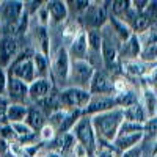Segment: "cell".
Wrapping results in <instances>:
<instances>
[{"mask_svg": "<svg viewBox=\"0 0 157 157\" xmlns=\"http://www.w3.org/2000/svg\"><path fill=\"white\" fill-rule=\"evenodd\" d=\"M6 83H8V72H6V69L0 68V96H5Z\"/></svg>", "mask_w": 157, "mask_h": 157, "instance_id": "cell-37", "label": "cell"}, {"mask_svg": "<svg viewBox=\"0 0 157 157\" xmlns=\"http://www.w3.org/2000/svg\"><path fill=\"white\" fill-rule=\"evenodd\" d=\"M6 152H8V141L3 140V138H0V155L6 154Z\"/></svg>", "mask_w": 157, "mask_h": 157, "instance_id": "cell-39", "label": "cell"}, {"mask_svg": "<svg viewBox=\"0 0 157 157\" xmlns=\"http://www.w3.org/2000/svg\"><path fill=\"white\" fill-rule=\"evenodd\" d=\"M118 55H120V63L121 61H130V60H138L140 58V41L138 36L132 35L127 41L121 43L118 49Z\"/></svg>", "mask_w": 157, "mask_h": 157, "instance_id": "cell-15", "label": "cell"}, {"mask_svg": "<svg viewBox=\"0 0 157 157\" xmlns=\"http://www.w3.org/2000/svg\"><path fill=\"white\" fill-rule=\"evenodd\" d=\"M143 138H145V134L143 132H135V134H126V135H118L113 141V146L116 148L118 152H124L129 151L132 148H137L141 145Z\"/></svg>", "mask_w": 157, "mask_h": 157, "instance_id": "cell-18", "label": "cell"}, {"mask_svg": "<svg viewBox=\"0 0 157 157\" xmlns=\"http://www.w3.org/2000/svg\"><path fill=\"white\" fill-rule=\"evenodd\" d=\"M52 143L55 145L52 151H55V152H58V154H61V155H64V157H68L69 152H71V149H72V146L75 145V138L72 137L71 132L57 134L55 140L52 141Z\"/></svg>", "mask_w": 157, "mask_h": 157, "instance_id": "cell-24", "label": "cell"}, {"mask_svg": "<svg viewBox=\"0 0 157 157\" xmlns=\"http://www.w3.org/2000/svg\"><path fill=\"white\" fill-rule=\"evenodd\" d=\"M10 105V101L6 96H0V121L3 124H8L6 123V109Z\"/></svg>", "mask_w": 157, "mask_h": 157, "instance_id": "cell-34", "label": "cell"}, {"mask_svg": "<svg viewBox=\"0 0 157 157\" xmlns=\"http://www.w3.org/2000/svg\"><path fill=\"white\" fill-rule=\"evenodd\" d=\"M69 69H71V58H69V54L66 47H58V50L55 52L54 58H52V63H50V72H52V77L54 80L57 82H68L69 78Z\"/></svg>", "mask_w": 157, "mask_h": 157, "instance_id": "cell-8", "label": "cell"}, {"mask_svg": "<svg viewBox=\"0 0 157 157\" xmlns=\"http://www.w3.org/2000/svg\"><path fill=\"white\" fill-rule=\"evenodd\" d=\"M19 55V41L16 36L3 35L0 38V68H10V64Z\"/></svg>", "mask_w": 157, "mask_h": 157, "instance_id": "cell-9", "label": "cell"}, {"mask_svg": "<svg viewBox=\"0 0 157 157\" xmlns=\"http://www.w3.org/2000/svg\"><path fill=\"white\" fill-rule=\"evenodd\" d=\"M123 115H124V121H130V123H137V124H145L146 120H148V113L146 110L143 109V105L138 102L132 104V105H129L126 109H123Z\"/></svg>", "mask_w": 157, "mask_h": 157, "instance_id": "cell-21", "label": "cell"}, {"mask_svg": "<svg viewBox=\"0 0 157 157\" xmlns=\"http://www.w3.org/2000/svg\"><path fill=\"white\" fill-rule=\"evenodd\" d=\"M29 105L27 104H11L6 109V123L8 124H17V123H24L25 118L29 113Z\"/></svg>", "mask_w": 157, "mask_h": 157, "instance_id": "cell-23", "label": "cell"}, {"mask_svg": "<svg viewBox=\"0 0 157 157\" xmlns=\"http://www.w3.org/2000/svg\"><path fill=\"white\" fill-rule=\"evenodd\" d=\"M46 157H64V155H61V154H58V152H55V151H50V152L46 154Z\"/></svg>", "mask_w": 157, "mask_h": 157, "instance_id": "cell-41", "label": "cell"}, {"mask_svg": "<svg viewBox=\"0 0 157 157\" xmlns=\"http://www.w3.org/2000/svg\"><path fill=\"white\" fill-rule=\"evenodd\" d=\"M110 5H112L110 6L112 8V14L110 16L123 21V17L126 16L127 10L130 8V0H115V2H112Z\"/></svg>", "mask_w": 157, "mask_h": 157, "instance_id": "cell-29", "label": "cell"}, {"mask_svg": "<svg viewBox=\"0 0 157 157\" xmlns=\"http://www.w3.org/2000/svg\"><path fill=\"white\" fill-rule=\"evenodd\" d=\"M107 27L110 29V32L115 35V38L118 39L120 43H124L127 41V39L134 35L132 29L129 27V25L120 19H116L113 16H109V24H107Z\"/></svg>", "mask_w": 157, "mask_h": 157, "instance_id": "cell-19", "label": "cell"}, {"mask_svg": "<svg viewBox=\"0 0 157 157\" xmlns=\"http://www.w3.org/2000/svg\"><path fill=\"white\" fill-rule=\"evenodd\" d=\"M143 132L145 135H157V118L151 116L146 120V123L143 124Z\"/></svg>", "mask_w": 157, "mask_h": 157, "instance_id": "cell-33", "label": "cell"}, {"mask_svg": "<svg viewBox=\"0 0 157 157\" xmlns=\"http://www.w3.org/2000/svg\"><path fill=\"white\" fill-rule=\"evenodd\" d=\"M137 36L140 41V60L152 66L157 63V27H151L148 32Z\"/></svg>", "mask_w": 157, "mask_h": 157, "instance_id": "cell-7", "label": "cell"}, {"mask_svg": "<svg viewBox=\"0 0 157 157\" xmlns=\"http://www.w3.org/2000/svg\"><path fill=\"white\" fill-rule=\"evenodd\" d=\"M5 96L11 104H25V101L29 99V85L16 77L8 75Z\"/></svg>", "mask_w": 157, "mask_h": 157, "instance_id": "cell-11", "label": "cell"}, {"mask_svg": "<svg viewBox=\"0 0 157 157\" xmlns=\"http://www.w3.org/2000/svg\"><path fill=\"white\" fill-rule=\"evenodd\" d=\"M96 69L91 66L86 60H71V69H69V86L88 90L90 83L93 80Z\"/></svg>", "mask_w": 157, "mask_h": 157, "instance_id": "cell-4", "label": "cell"}, {"mask_svg": "<svg viewBox=\"0 0 157 157\" xmlns=\"http://www.w3.org/2000/svg\"><path fill=\"white\" fill-rule=\"evenodd\" d=\"M33 64L36 71V78H50V61L49 57L35 52L33 54Z\"/></svg>", "mask_w": 157, "mask_h": 157, "instance_id": "cell-25", "label": "cell"}, {"mask_svg": "<svg viewBox=\"0 0 157 157\" xmlns=\"http://www.w3.org/2000/svg\"><path fill=\"white\" fill-rule=\"evenodd\" d=\"M8 75L16 77L19 80L30 85L33 80H36V71L33 64V55L30 54H21L16 57V60L10 64L8 68Z\"/></svg>", "mask_w": 157, "mask_h": 157, "instance_id": "cell-5", "label": "cell"}, {"mask_svg": "<svg viewBox=\"0 0 157 157\" xmlns=\"http://www.w3.org/2000/svg\"><path fill=\"white\" fill-rule=\"evenodd\" d=\"M46 8L49 17L55 24L64 22L69 16V6L68 2H64V0H49V2H46Z\"/></svg>", "mask_w": 157, "mask_h": 157, "instance_id": "cell-17", "label": "cell"}, {"mask_svg": "<svg viewBox=\"0 0 157 157\" xmlns=\"http://www.w3.org/2000/svg\"><path fill=\"white\" fill-rule=\"evenodd\" d=\"M154 116H155V118H157V110H155V113H154Z\"/></svg>", "mask_w": 157, "mask_h": 157, "instance_id": "cell-43", "label": "cell"}, {"mask_svg": "<svg viewBox=\"0 0 157 157\" xmlns=\"http://www.w3.org/2000/svg\"><path fill=\"white\" fill-rule=\"evenodd\" d=\"M151 157H157V135L154 140V145H152V151H151Z\"/></svg>", "mask_w": 157, "mask_h": 157, "instance_id": "cell-40", "label": "cell"}, {"mask_svg": "<svg viewBox=\"0 0 157 157\" xmlns=\"http://www.w3.org/2000/svg\"><path fill=\"white\" fill-rule=\"evenodd\" d=\"M140 104L143 105V109L146 110L149 118L154 116V113L157 110V91L149 88V86L141 85V90H140Z\"/></svg>", "mask_w": 157, "mask_h": 157, "instance_id": "cell-20", "label": "cell"}, {"mask_svg": "<svg viewBox=\"0 0 157 157\" xmlns=\"http://www.w3.org/2000/svg\"><path fill=\"white\" fill-rule=\"evenodd\" d=\"M91 101V94L88 90L75 88V86H66L58 93V102L60 107L64 110H80L83 112Z\"/></svg>", "mask_w": 157, "mask_h": 157, "instance_id": "cell-2", "label": "cell"}, {"mask_svg": "<svg viewBox=\"0 0 157 157\" xmlns=\"http://www.w3.org/2000/svg\"><path fill=\"white\" fill-rule=\"evenodd\" d=\"M35 43H36V47L39 54H43L46 57H49V44H50V38H49V33H47V29L46 27H41L38 25L36 30H35Z\"/></svg>", "mask_w": 157, "mask_h": 157, "instance_id": "cell-26", "label": "cell"}, {"mask_svg": "<svg viewBox=\"0 0 157 157\" xmlns=\"http://www.w3.org/2000/svg\"><path fill=\"white\" fill-rule=\"evenodd\" d=\"M8 152H11L14 157H25V145L21 141H10L8 143Z\"/></svg>", "mask_w": 157, "mask_h": 157, "instance_id": "cell-31", "label": "cell"}, {"mask_svg": "<svg viewBox=\"0 0 157 157\" xmlns=\"http://www.w3.org/2000/svg\"><path fill=\"white\" fill-rule=\"evenodd\" d=\"M35 157H46V154H44V155H41V154H36Z\"/></svg>", "mask_w": 157, "mask_h": 157, "instance_id": "cell-42", "label": "cell"}, {"mask_svg": "<svg viewBox=\"0 0 157 157\" xmlns=\"http://www.w3.org/2000/svg\"><path fill=\"white\" fill-rule=\"evenodd\" d=\"M109 13L107 8L101 2H91L86 11L82 14V24L85 30H102L109 24Z\"/></svg>", "mask_w": 157, "mask_h": 157, "instance_id": "cell-6", "label": "cell"}, {"mask_svg": "<svg viewBox=\"0 0 157 157\" xmlns=\"http://www.w3.org/2000/svg\"><path fill=\"white\" fill-rule=\"evenodd\" d=\"M155 66H157V63H155Z\"/></svg>", "mask_w": 157, "mask_h": 157, "instance_id": "cell-44", "label": "cell"}, {"mask_svg": "<svg viewBox=\"0 0 157 157\" xmlns=\"http://www.w3.org/2000/svg\"><path fill=\"white\" fill-rule=\"evenodd\" d=\"M141 80H143V85L145 86H149V88L157 91V66L155 64H152L149 68V71L146 72V75L143 77Z\"/></svg>", "mask_w": 157, "mask_h": 157, "instance_id": "cell-30", "label": "cell"}, {"mask_svg": "<svg viewBox=\"0 0 157 157\" xmlns=\"http://www.w3.org/2000/svg\"><path fill=\"white\" fill-rule=\"evenodd\" d=\"M113 109H120L115 96H91V101L88 104V107L83 110V115L94 116L98 113H104Z\"/></svg>", "mask_w": 157, "mask_h": 157, "instance_id": "cell-12", "label": "cell"}, {"mask_svg": "<svg viewBox=\"0 0 157 157\" xmlns=\"http://www.w3.org/2000/svg\"><path fill=\"white\" fill-rule=\"evenodd\" d=\"M93 157H120V152L116 151L113 143L98 141V146L93 152Z\"/></svg>", "mask_w": 157, "mask_h": 157, "instance_id": "cell-28", "label": "cell"}, {"mask_svg": "<svg viewBox=\"0 0 157 157\" xmlns=\"http://www.w3.org/2000/svg\"><path fill=\"white\" fill-rule=\"evenodd\" d=\"M54 93L52 78H36L29 85V99L32 102H39Z\"/></svg>", "mask_w": 157, "mask_h": 157, "instance_id": "cell-13", "label": "cell"}, {"mask_svg": "<svg viewBox=\"0 0 157 157\" xmlns=\"http://www.w3.org/2000/svg\"><path fill=\"white\" fill-rule=\"evenodd\" d=\"M90 0H75V2H71V5H74V11L75 13H80V14H83V13L86 11V8L90 6Z\"/></svg>", "mask_w": 157, "mask_h": 157, "instance_id": "cell-35", "label": "cell"}, {"mask_svg": "<svg viewBox=\"0 0 157 157\" xmlns=\"http://www.w3.org/2000/svg\"><path fill=\"white\" fill-rule=\"evenodd\" d=\"M120 157H143V148L141 145L137 146V148H132V149H129V151H124L120 154Z\"/></svg>", "mask_w": 157, "mask_h": 157, "instance_id": "cell-38", "label": "cell"}, {"mask_svg": "<svg viewBox=\"0 0 157 157\" xmlns=\"http://www.w3.org/2000/svg\"><path fill=\"white\" fill-rule=\"evenodd\" d=\"M88 41V55H101L102 49V30H85Z\"/></svg>", "mask_w": 157, "mask_h": 157, "instance_id": "cell-27", "label": "cell"}, {"mask_svg": "<svg viewBox=\"0 0 157 157\" xmlns=\"http://www.w3.org/2000/svg\"><path fill=\"white\" fill-rule=\"evenodd\" d=\"M91 118V124H93L94 134L98 141H105V143H113L120 127L124 121L123 109H113L104 113H98Z\"/></svg>", "mask_w": 157, "mask_h": 157, "instance_id": "cell-1", "label": "cell"}, {"mask_svg": "<svg viewBox=\"0 0 157 157\" xmlns=\"http://www.w3.org/2000/svg\"><path fill=\"white\" fill-rule=\"evenodd\" d=\"M149 5V0H130V6H132L138 14L140 13H143Z\"/></svg>", "mask_w": 157, "mask_h": 157, "instance_id": "cell-36", "label": "cell"}, {"mask_svg": "<svg viewBox=\"0 0 157 157\" xmlns=\"http://www.w3.org/2000/svg\"><path fill=\"white\" fill-rule=\"evenodd\" d=\"M71 60H86L88 58V41H86V32L85 29L74 36V39L66 47Z\"/></svg>", "mask_w": 157, "mask_h": 157, "instance_id": "cell-14", "label": "cell"}, {"mask_svg": "<svg viewBox=\"0 0 157 157\" xmlns=\"http://www.w3.org/2000/svg\"><path fill=\"white\" fill-rule=\"evenodd\" d=\"M25 124H27L33 132H39L46 124H47V116L44 115V112L38 107H30L29 109V113H27V118H25Z\"/></svg>", "mask_w": 157, "mask_h": 157, "instance_id": "cell-22", "label": "cell"}, {"mask_svg": "<svg viewBox=\"0 0 157 157\" xmlns=\"http://www.w3.org/2000/svg\"><path fill=\"white\" fill-rule=\"evenodd\" d=\"M39 138H41L43 141H46V143H49V141H54L55 140V137H57V132L54 129H52L49 124H46L41 130H39Z\"/></svg>", "mask_w": 157, "mask_h": 157, "instance_id": "cell-32", "label": "cell"}, {"mask_svg": "<svg viewBox=\"0 0 157 157\" xmlns=\"http://www.w3.org/2000/svg\"><path fill=\"white\" fill-rule=\"evenodd\" d=\"M149 64L143 63L140 58L138 60H130V61H121L120 63V69L123 71L124 77H130V78H143L146 75V72L149 71Z\"/></svg>", "mask_w": 157, "mask_h": 157, "instance_id": "cell-16", "label": "cell"}, {"mask_svg": "<svg viewBox=\"0 0 157 157\" xmlns=\"http://www.w3.org/2000/svg\"><path fill=\"white\" fill-rule=\"evenodd\" d=\"M71 134L78 145H82L88 151V154L94 152V149L98 146V138H96V134H94V129H93V124H91L90 116L83 115L80 120L75 123V126L72 127Z\"/></svg>", "mask_w": 157, "mask_h": 157, "instance_id": "cell-3", "label": "cell"}, {"mask_svg": "<svg viewBox=\"0 0 157 157\" xmlns=\"http://www.w3.org/2000/svg\"><path fill=\"white\" fill-rule=\"evenodd\" d=\"M88 91L91 96H115L113 77H110L104 71H96L93 75V80L90 83Z\"/></svg>", "mask_w": 157, "mask_h": 157, "instance_id": "cell-10", "label": "cell"}]
</instances>
